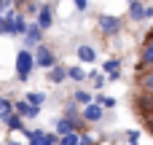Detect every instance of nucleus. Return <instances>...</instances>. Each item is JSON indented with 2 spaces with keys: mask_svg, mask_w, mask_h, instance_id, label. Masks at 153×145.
I'll return each instance as SVG.
<instances>
[{
  "mask_svg": "<svg viewBox=\"0 0 153 145\" xmlns=\"http://www.w3.org/2000/svg\"><path fill=\"white\" fill-rule=\"evenodd\" d=\"M30 105H35V108H40L43 102H46V94L43 91H27V97H24Z\"/></svg>",
  "mask_w": 153,
  "mask_h": 145,
  "instance_id": "17",
  "label": "nucleus"
},
{
  "mask_svg": "<svg viewBox=\"0 0 153 145\" xmlns=\"http://www.w3.org/2000/svg\"><path fill=\"white\" fill-rule=\"evenodd\" d=\"M75 54H78V59H81L83 65H94V59H97V51H94V46H89V43H81V46L75 48Z\"/></svg>",
  "mask_w": 153,
  "mask_h": 145,
  "instance_id": "9",
  "label": "nucleus"
},
{
  "mask_svg": "<svg viewBox=\"0 0 153 145\" xmlns=\"http://www.w3.org/2000/svg\"><path fill=\"white\" fill-rule=\"evenodd\" d=\"M59 143V135H40V137H35V140H30V145H56Z\"/></svg>",
  "mask_w": 153,
  "mask_h": 145,
  "instance_id": "14",
  "label": "nucleus"
},
{
  "mask_svg": "<svg viewBox=\"0 0 153 145\" xmlns=\"http://www.w3.org/2000/svg\"><path fill=\"white\" fill-rule=\"evenodd\" d=\"M126 143L137 145V143H140V132H137V129H134V132H126Z\"/></svg>",
  "mask_w": 153,
  "mask_h": 145,
  "instance_id": "23",
  "label": "nucleus"
},
{
  "mask_svg": "<svg viewBox=\"0 0 153 145\" xmlns=\"http://www.w3.org/2000/svg\"><path fill=\"white\" fill-rule=\"evenodd\" d=\"M102 73H105L110 81H118V75H121V59H108V62L102 65Z\"/></svg>",
  "mask_w": 153,
  "mask_h": 145,
  "instance_id": "10",
  "label": "nucleus"
},
{
  "mask_svg": "<svg viewBox=\"0 0 153 145\" xmlns=\"http://www.w3.org/2000/svg\"><path fill=\"white\" fill-rule=\"evenodd\" d=\"M121 27H124L121 19L113 16V13H100V16H97V30L102 32V38H113V35H118Z\"/></svg>",
  "mask_w": 153,
  "mask_h": 145,
  "instance_id": "2",
  "label": "nucleus"
},
{
  "mask_svg": "<svg viewBox=\"0 0 153 145\" xmlns=\"http://www.w3.org/2000/svg\"><path fill=\"white\" fill-rule=\"evenodd\" d=\"M73 100H75L78 105H89V102H94V100H91V94H89L86 89H78V91L73 94Z\"/></svg>",
  "mask_w": 153,
  "mask_h": 145,
  "instance_id": "19",
  "label": "nucleus"
},
{
  "mask_svg": "<svg viewBox=\"0 0 153 145\" xmlns=\"http://www.w3.org/2000/svg\"><path fill=\"white\" fill-rule=\"evenodd\" d=\"M81 116H83V121H86V124H97V121H102L105 108H102L100 102H89V105H83V108H81Z\"/></svg>",
  "mask_w": 153,
  "mask_h": 145,
  "instance_id": "6",
  "label": "nucleus"
},
{
  "mask_svg": "<svg viewBox=\"0 0 153 145\" xmlns=\"http://www.w3.org/2000/svg\"><path fill=\"white\" fill-rule=\"evenodd\" d=\"M148 126H151V132H153V118H148Z\"/></svg>",
  "mask_w": 153,
  "mask_h": 145,
  "instance_id": "27",
  "label": "nucleus"
},
{
  "mask_svg": "<svg viewBox=\"0 0 153 145\" xmlns=\"http://www.w3.org/2000/svg\"><path fill=\"white\" fill-rule=\"evenodd\" d=\"M73 5H75L78 11H86V8H89V0H73Z\"/></svg>",
  "mask_w": 153,
  "mask_h": 145,
  "instance_id": "24",
  "label": "nucleus"
},
{
  "mask_svg": "<svg viewBox=\"0 0 153 145\" xmlns=\"http://www.w3.org/2000/svg\"><path fill=\"white\" fill-rule=\"evenodd\" d=\"M16 78L22 81V83H27L30 81V75H32V70H35V57H32V51L30 48H22L19 54H16Z\"/></svg>",
  "mask_w": 153,
  "mask_h": 145,
  "instance_id": "1",
  "label": "nucleus"
},
{
  "mask_svg": "<svg viewBox=\"0 0 153 145\" xmlns=\"http://www.w3.org/2000/svg\"><path fill=\"white\" fill-rule=\"evenodd\" d=\"M3 124H5V129H8V132H22V129H24V118H22L16 110H13V113L5 118Z\"/></svg>",
  "mask_w": 153,
  "mask_h": 145,
  "instance_id": "12",
  "label": "nucleus"
},
{
  "mask_svg": "<svg viewBox=\"0 0 153 145\" xmlns=\"http://www.w3.org/2000/svg\"><path fill=\"white\" fill-rule=\"evenodd\" d=\"M94 102H100L102 108H116V100H113V97H105V94H100Z\"/></svg>",
  "mask_w": 153,
  "mask_h": 145,
  "instance_id": "22",
  "label": "nucleus"
},
{
  "mask_svg": "<svg viewBox=\"0 0 153 145\" xmlns=\"http://www.w3.org/2000/svg\"><path fill=\"white\" fill-rule=\"evenodd\" d=\"M11 113H13V102H11V100H5V97L0 94V121H5Z\"/></svg>",
  "mask_w": 153,
  "mask_h": 145,
  "instance_id": "16",
  "label": "nucleus"
},
{
  "mask_svg": "<svg viewBox=\"0 0 153 145\" xmlns=\"http://www.w3.org/2000/svg\"><path fill=\"white\" fill-rule=\"evenodd\" d=\"M46 73H48V81H51L54 86H56V83H62V81H67V67H65V65H59V62H56L51 70H46Z\"/></svg>",
  "mask_w": 153,
  "mask_h": 145,
  "instance_id": "11",
  "label": "nucleus"
},
{
  "mask_svg": "<svg viewBox=\"0 0 153 145\" xmlns=\"http://www.w3.org/2000/svg\"><path fill=\"white\" fill-rule=\"evenodd\" d=\"M67 78H70V81H75V83H81V81H86L89 75H86L81 67H67Z\"/></svg>",
  "mask_w": 153,
  "mask_h": 145,
  "instance_id": "18",
  "label": "nucleus"
},
{
  "mask_svg": "<svg viewBox=\"0 0 153 145\" xmlns=\"http://www.w3.org/2000/svg\"><path fill=\"white\" fill-rule=\"evenodd\" d=\"M78 143H81V135L78 132H70V135L59 137V145H78Z\"/></svg>",
  "mask_w": 153,
  "mask_h": 145,
  "instance_id": "20",
  "label": "nucleus"
},
{
  "mask_svg": "<svg viewBox=\"0 0 153 145\" xmlns=\"http://www.w3.org/2000/svg\"><path fill=\"white\" fill-rule=\"evenodd\" d=\"M35 22L40 24V30H51V24H54V8H51V5H40Z\"/></svg>",
  "mask_w": 153,
  "mask_h": 145,
  "instance_id": "8",
  "label": "nucleus"
},
{
  "mask_svg": "<svg viewBox=\"0 0 153 145\" xmlns=\"http://www.w3.org/2000/svg\"><path fill=\"white\" fill-rule=\"evenodd\" d=\"M153 67V38H145L143 48H140V59H137V70L145 73Z\"/></svg>",
  "mask_w": 153,
  "mask_h": 145,
  "instance_id": "4",
  "label": "nucleus"
},
{
  "mask_svg": "<svg viewBox=\"0 0 153 145\" xmlns=\"http://www.w3.org/2000/svg\"><path fill=\"white\" fill-rule=\"evenodd\" d=\"M78 145H94V137H89V135L83 132V135H81V143H78Z\"/></svg>",
  "mask_w": 153,
  "mask_h": 145,
  "instance_id": "25",
  "label": "nucleus"
},
{
  "mask_svg": "<svg viewBox=\"0 0 153 145\" xmlns=\"http://www.w3.org/2000/svg\"><path fill=\"white\" fill-rule=\"evenodd\" d=\"M129 16H132L134 22H143V19H145V8H143L140 0H129Z\"/></svg>",
  "mask_w": 153,
  "mask_h": 145,
  "instance_id": "13",
  "label": "nucleus"
},
{
  "mask_svg": "<svg viewBox=\"0 0 153 145\" xmlns=\"http://www.w3.org/2000/svg\"><path fill=\"white\" fill-rule=\"evenodd\" d=\"M32 57H35V67H40V70H51V67L56 65V54H54L46 43H38L35 51H32Z\"/></svg>",
  "mask_w": 153,
  "mask_h": 145,
  "instance_id": "3",
  "label": "nucleus"
},
{
  "mask_svg": "<svg viewBox=\"0 0 153 145\" xmlns=\"http://www.w3.org/2000/svg\"><path fill=\"white\" fill-rule=\"evenodd\" d=\"M11 145H19V143H11Z\"/></svg>",
  "mask_w": 153,
  "mask_h": 145,
  "instance_id": "29",
  "label": "nucleus"
},
{
  "mask_svg": "<svg viewBox=\"0 0 153 145\" xmlns=\"http://www.w3.org/2000/svg\"><path fill=\"white\" fill-rule=\"evenodd\" d=\"M13 110H16L22 118H38V113H40V108L30 105L27 100H16V102H13Z\"/></svg>",
  "mask_w": 153,
  "mask_h": 145,
  "instance_id": "7",
  "label": "nucleus"
},
{
  "mask_svg": "<svg viewBox=\"0 0 153 145\" xmlns=\"http://www.w3.org/2000/svg\"><path fill=\"white\" fill-rule=\"evenodd\" d=\"M140 86H143V91L153 94V67H151V70H145V73L140 75Z\"/></svg>",
  "mask_w": 153,
  "mask_h": 145,
  "instance_id": "15",
  "label": "nucleus"
},
{
  "mask_svg": "<svg viewBox=\"0 0 153 145\" xmlns=\"http://www.w3.org/2000/svg\"><path fill=\"white\" fill-rule=\"evenodd\" d=\"M43 32H46V30H40L38 22H30V24H27V32L22 35L24 43H27V48H35L38 43H43Z\"/></svg>",
  "mask_w": 153,
  "mask_h": 145,
  "instance_id": "5",
  "label": "nucleus"
},
{
  "mask_svg": "<svg viewBox=\"0 0 153 145\" xmlns=\"http://www.w3.org/2000/svg\"><path fill=\"white\" fill-rule=\"evenodd\" d=\"M89 78L94 81V89H105V75H100V73H89Z\"/></svg>",
  "mask_w": 153,
  "mask_h": 145,
  "instance_id": "21",
  "label": "nucleus"
},
{
  "mask_svg": "<svg viewBox=\"0 0 153 145\" xmlns=\"http://www.w3.org/2000/svg\"><path fill=\"white\" fill-rule=\"evenodd\" d=\"M30 3H32V0H13V5H16V11H19V8H27Z\"/></svg>",
  "mask_w": 153,
  "mask_h": 145,
  "instance_id": "26",
  "label": "nucleus"
},
{
  "mask_svg": "<svg viewBox=\"0 0 153 145\" xmlns=\"http://www.w3.org/2000/svg\"><path fill=\"white\" fill-rule=\"evenodd\" d=\"M148 38H153V30H151V32H148Z\"/></svg>",
  "mask_w": 153,
  "mask_h": 145,
  "instance_id": "28",
  "label": "nucleus"
}]
</instances>
